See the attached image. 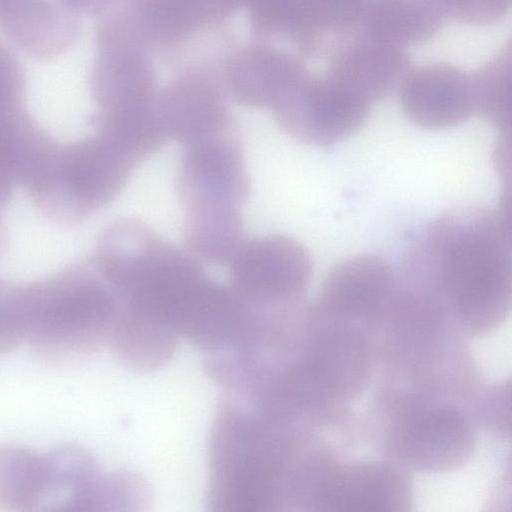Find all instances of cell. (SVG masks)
<instances>
[{
	"label": "cell",
	"mask_w": 512,
	"mask_h": 512,
	"mask_svg": "<svg viewBox=\"0 0 512 512\" xmlns=\"http://www.w3.org/2000/svg\"><path fill=\"white\" fill-rule=\"evenodd\" d=\"M134 167L97 135L67 147L54 146L27 185L48 215L77 221L110 203Z\"/></svg>",
	"instance_id": "5"
},
{
	"label": "cell",
	"mask_w": 512,
	"mask_h": 512,
	"mask_svg": "<svg viewBox=\"0 0 512 512\" xmlns=\"http://www.w3.org/2000/svg\"><path fill=\"white\" fill-rule=\"evenodd\" d=\"M93 261L120 304L132 309L161 300L202 271L190 252L134 219L115 221L103 232Z\"/></svg>",
	"instance_id": "4"
},
{
	"label": "cell",
	"mask_w": 512,
	"mask_h": 512,
	"mask_svg": "<svg viewBox=\"0 0 512 512\" xmlns=\"http://www.w3.org/2000/svg\"><path fill=\"white\" fill-rule=\"evenodd\" d=\"M157 114L168 139L183 145L232 129L222 102L203 89L182 88L169 93Z\"/></svg>",
	"instance_id": "15"
},
{
	"label": "cell",
	"mask_w": 512,
	"mask_h": 512,
	"mask_svg": "<svg viewBox=\"0 0 512 512\" xmlns=\"http://www.w3.org/2000/svg\"><path fill=\"white\" fill-rule=\"evenodd\" d=\"M0 30L27 55L49 60L71 48L78 23L58 1L15 0L0 10Z\"/></svg>",
	"instance_id": "13"
},
{
	"label": "cell",
	"mask_w": 512,
	"mask_h": 512,
	"mask_svg": "<svg viewBox=\"0 0 512 512\" xmlns=\"http://www.w3.org/2000/svg\"><path fill=\"white\" fill-rule=\"evenodd\" d=\"M22 341L10 290L0 285V356L12 351Z\"/></svg>",
	"instance_id": "20"
},
{
	"label": "cell",
	"mask_w": 512,
	"mask_h": 512,
	"mask_svg": "<svg viewBox=\"0 0 512 512\" xmlns=\"http://www.w3.org/2000/svg\"><path fill=\"white\" fill-rule=\"evenodd\" d=\"M97 135L135 166L168 139L158 114L145 107L102 113Z\"/></svg>",
	"instance_id": "18"
},
{
	"label": "cell",
	"mask_w": 512,
	"mask_h": 512,
	"mask_svg": "<svg viewBox=\"0 0 512 512\" xmlns=\"http://www.w3.org/2000/svg\"><path fill=\"white\" fill-rule=\"evenodd\" d=\"M101 0H58L71 12H87L96 8Z\"/></svg>",
	"instance_id": "21"
},
{
	"label": "cell",
	"mask_w": 512,
	"mask_h": 512,
	"mask_svg": "<svg viewBox=\"0 0 512 512\" xmlns=\"http://www.w3.org/2000/svg\"><path fill=\"white\" fill-rule=\"evenodd\" d=\"M400 99L408 118L428 129L457 126L474 112L472 83L457 72L413 74L403 82Z\"/></svg>",
	"instance_id": "14"
},
{
	"label": "cell",
	"mask_w": 512,
	"mask_h": 512,
	"mask_svg": "<svg viewBox=\"0 0 512 512\" xmlns=\"http://www.w3.org/2000/svg\"><path fill=\"white\" fill-rule=\"evenodd\" d=\"M471 328L500 321L511 298L509 199L498 211L466 207L431 222L404 261Z\"/></svg>",
	"instance_id": "1"
},
{
	"label": "cell",
	"mask_w": 512,
	"mask_h": 512,
	"mask_svg": "<svg viewBox=\"0 0 512 512\" xmlns=\"http://www.w3.org/2000/svg\"><path fill=\"white\" fill-rule=\"evenodd\" d=\"M298 444L239 400L220 403L209 439L208 504L220 512H274L285 504Z\"/></svg>",
	"instance_id": "2"
},
{
	"label": "cell",
	"mask_w": 512,
	"mask_h": 512,
	"mask_svg": "<svg viewBox=\"0 0 512 512\" xmlns=\"http://www.w3.org/2000/svg\"><path fill=\"white\" fill-rule=\"evenodd\" d=\"M370 105L328 79L296 86L275 103V116L293 138L316 146H331L357 132Z\"/></svg>",
	"instance_id": "8"
},
{
	"label": "cell",
	"mask_w": 512,
	"mask_h": 512,
	"mask_svg": "<svg viewBox=\"0 0 512 512\" xmlns=\"http://www.w3.org/2000/svg\"><path fill=\"white\" fill-rule=\"evenodd\" d=\"M45 485V454L20 444H0V508L39 510Z\"/></svg>",
	"instance_id": "17"
},
{
	"label": "cell",
	"mask_w": 512,
	"mask_h": 512,
	"mask_svg": "<svg viewBox=\"0 0 512 512\" xmlns=\"http://www.w3.org/2000/svg\"><path fill=\"white\" fill-rule=\"evenodd\" d=\"M46 485L41 511H110L115 498V472H105L95 457L76 444H63L45 454Z\"/></svg>",
	"instance_id": "9"
},
{
	"label": "cell",
	"mask_w": 512,
	"mask_h": 512,
	"mask_svg": "<svg viewBox=\"0 0 512 512\" xmlns=\"http://www.w3.org/2000/svg\"><path fill=\"white\" fill-rule=\"evenodd\" d=\"M23 341L52 360L108 343L120 303L94 261L11 290Z\"/></svg>",
	"instance_id": "3"
},
{
	"label": "cell",
	"mask_w": 512,
	"mask_h": 512,
	"mask_svg": "<svg viewBox=\"0 0 512 512\" xmlns=\"http://www.w3.org/2000/svg\"><path fill=\"white\" fill-rule=\"evenodd\" d=\"M24 75L16 58L0 45V112L21 106Z\"/></svg>",
	"instance_id": "19"
},
{
	"label": "cell",
	"mask_w": 512,
	"mask_h": 512,
	"mask_svg": "<svg viewBox=\"0 0 512 512\" xmlns=\"http://www.w3.org/2000/svg\"><path fill=\"white\" fill-rule=\"evenodd\" d=\"M183 146L176 190L185 209L241 208L250 184L242 147L232 129Z\"/></svg>",
	"instance_id": "7"
},
{
	"label": "cell",
	"mask_w": 512,
	"mask_h": 512,
	"mask_svg": "<svg viewBox=\"0 0 512 512\" xmlns=\"http://www.w3.org/2000/svg\"><path fill=\"white\" fill-rule=\"evenodd\" d=\"M407 486L394 470L376 464L347 466L314 474L306 504L328 510H398L407 504Z\"/></svg>",
	"instance_id": "10"
},
{
	"label": "cell",
	"mask_w": 512,
	"mask_h": 512,
	"mask_svg": "<svg viewBox=\"0 0 512 512\" xmlns=\"http://www.w3.org/2000/svg\"><path fill=\"white\" fill-rule=\"evenodd\" d=\"M401 414L398 441L415 465L440 469L455 465L472 448V431L463 415L448 406L416 407Z\"/></svg>",
	"instance_id": "12"
},
{
	"label": "cell",
	"mask_w": 512,
	"mask_h": 512,
	"mask_svg": "<svg viewBox=\"0 0 512 512\" xmlns=\"http://www.w3.org/2000/svg\"><path fill=\"white\" fill-rule=\"evenodd\" d=\"M227 266L231 287L251 306L264 309L297 304L312 271L306 248L283 235L244 240Z\"/></svg>",
	"instance_id": "6"
},
{
	"label": "cell",
	"mask_w": 512,
	"mask_h": 512,
	"mask_svg": "<svg viewBox=\"0 0 512 512\" xmlns=\"http://www.w3.org/2000/svg\"><path fill=\"white\" fill-rule=\"evenodd\" d=\"M184 239L189 252L210 265H227L242 242L241 208L207 206L185 209Z\"/></svg>",
	"instance_id": "16"
},
{
	"label": "cell",
	"mask_w": 512,
	"mask_h": 512,
	"mask_svg": "<svg viewBox=\"0 0 512 512\" xmlns=\"http://www.w3.org/2000/svg\"><path fill=\"white\" fill-rule=\"evenodd\" d=\"M13 1L15 0H0V10L9 5L10 3H12Z\"/></svg>",
	"instance_id": "22"
},
{
	"label": "cell",
	"mask_w": 512,
	"mask_h": 512,
	"mask_svg": "<svg viewBox=\"0 0 512 512\" xmlns=\"http://www.w3.org/2000/svg\"><path fill=\"white\" fill-rule=\"evenodd\" d=\"M394 288L395 277L385 260L355 256L330 271L315 312L322 317L374 318L388 306Z\"/></svg>",
	"instance_id": "11"
}]
</instances>
